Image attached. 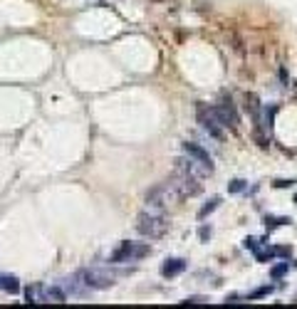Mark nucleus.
<instances>
[{"mask_svg": "<svg viewBox=\"0 0 297 309\" xmlns=\"http://www.w3.org/2000/svg\"><path fill=\"white\" fill-rule=\"evenodd\" d=\"M272 284H265V287H258V289H253L250 294H248V299H260V297H267V294H272Z\"/></svg>", "mask_w": 297, "mask_h": 309, "instance_id": "obj_13", "label": "nucleus"}, {"mask_svg": "<svg viewBox=\"0 0 297 309\" xmlns=\"http://www.w3.org/2000/svg\"><path fill=\"white\" fill-rule=\"evenodd\" d=\"M218 206H221V198H211V201H208V203H206V206L198 210V218L203 220V218H206V215H211V213H213Z\"/></svg>", "mask_w": 297, "mask_h": 309, "instance_id": "obj_12", "label": "nucleus"}, {"mask_svg": "<svg viewBox=\"0 0 297 309\" xmlns=\"http://www.w3.org/2000/svg\"><path fill=\"white\" fill-rule=\"evenodd\" d=\"M292 183H295L292 178H287V181H275V188H290Z\"/></svg>", "mask_w": 297, "mask_h": 309, "instance_id": "obj_18", "label": "nucleus"}, {"mask_svg": "<svg viewBox=\"0 0 297 309\" xmlns=\"http://www.w3.org/2000/svg\"><path fill=\"white\" fill-rule=\"evenodd\" d=\"M203 302H206L203 297H188V299H186L184 304H203Z\"/></svg>", "mask_w": 297, "mask_h": 309, "instance_id": "obj_19", "label": "nucleus"}, {"mask_svg": "<svg viewBox=\"0 0 297 309\" xmlns=\"http://www.w3.org/2000/svg\"><path fill=\"white\" fill-rule=\"evenodd\" d=\"M287 270H290V265H287V262H280V265H275V267L270 270V275H272V279H280L282 275H287Z\"/></svg>", "mask_w": 297, "mask_h": 309, "instance_id": "obj_15", "label": "nucleus"}, {"mask_svg": "<svg viewBox=\"0 0 297 309\" xmlns=\"http://www.w3.org/2000/svg\"><path fill=\"white\" fill-rule=\"evenodd\" d=\"M208 238H211V228L203 225V228H201V240H208Z\"/></svg>", "mask_w": 297, "mask_h": 309, "instance_id": "obj_20", "label": "nucleus"}, {"mask_svg": "<svg viewBox=\"0 0 297 309\" xmlns=\"http://www.w3.org/2000/svg\"><path fill=\"white\" fill-rule=\"evenodd\" d=\"M0 289L10 292V294H18L20 292V279L15 275H0Z\"/></svg>", "mask_w": 297, "mask_h": 309, "instance_id": "obj_10", "label": "nucleus"}, {"mask_svg": "<svg viewBox=\"0 0 297 309\" xmlns=\"http://www.w3.org/2000/svg\"><path fill=\"white\" fill-rule=\"evenodd\" d=\"M245 106L250 109L253 119L260 124V102H258V97H255V94H248V97H245Z\"/></svg>", "mask_w": 297, "mask_h": 309, "instance_id": "obj_11", "label": "nucleus"}, {"mask_svg": "<svg viewBox=\"0 0 297 309\" xmlns=\"http://www.w3.org/2000/svg\"><path fill=\"white\" fill-rule=\"evenodd\" d=\"M295 201H297V196H295Z\"/></svg>", "mask_w": 297, "mask_h": 309, "instance_id": "obj_21", "label": "nucleus"}, {"mask_svg": "<svg viewBox=\"0 0 297 309\" xmlns=\"http://www.w3.org/2000/svg\"><path fill=\"white\" fill-rule=\"evenodd\" d=\"M79 275V279L84 282V287L89 289V292H99V289H109L111 284H114V275L111 272H107V270H79L77 272Z\"/></svg>", "mask_w": 297, "mask_h": 309, "instance_id": "obj_5", "label": "nucleus"}, {"mask_svg": "<svg viewBox=\"0 0 297 309\" xmlns=\"http://www.w3.org/2000/svg\"><path fill=\"white\" fill-rule=\"evenodd\" d=\"M25 299L30 302V304H45L47 299H45V287L42 284H30L28 289H25Z\"/></svg>", "mask_w": 297, "mask_h": 309, "instance_id": "obj_9", "label": "nucleus"}, {"mask_svg": "<svg viewBox=\"0 0 297 309\" xmlns=\"http://www.w3.org/2000/svg\"><path fill=\"white\" fill-rule=\"evenodd\" d=\"M184 153H186V156H191V159H196L198 164H203V166L213 173V159H211V153H208L201 143H196V141H186V143H184Z\"/></svg>", "mask_w": 297, "mask_h": 309, "instance_id": "obj_6", "label": "nucleus"}, {"mask_svg": "<svg viewBox=\"0 0 297 309\" xmlns=\"http://www.w3.org/2000/svg\"><path fill=\"white\" fill-rule=\"evenodd\" d=\"M144 201L148 203V208H166L169 203H176V201H181V193H179V188L174 186V181L169 178V181H164V183H156L154 188H148L146 191V196H144Z\"/></svg>", "mask_w": 297, "mask_h": 309, "instance_id": "obj_2", "label": "nucleus"}, {"mask_svg": "<svg viewBox=\"0 0 297 309\" xmlns=\"http://www.w3.org/2000/svg\"><path fill=\"white\" fill-rule=\"evenodd\" d=\"M285 223L290 225L292 220H290V218H272V215L265 218V225H267V228H277V225H285Z\"/></svg>", "mask_w": 297, "mask_h": 309, "instance_id": "obj_16", "label": "nucleus"}, {"mask_svg": "<svg viewBox=\"0 0 297 309\" xmlns=\"http://www.w3.org/2000/svg\"><path fill=\"white\" fill-rule=\"evenodd\" d=\"M258 242H260V240H255V238H245V242H243V245H245V250L258 252Z\"/></svg>", "mask_w": 297, "mask_h": 309, "instance_id": "obj_17", "label": "nucleus"}, {"mask_svg": "<svg viewBox=\"0 0 297 309\" xmlns=\"http://www.w3.org/2000/svg\"><path fill=\"white\" fill-rule=\"evenodd\" d=\"M216 109H218V114H221L225 129H235V126H238V111H235V104H233L230 97H223V102H221Z\"/></svg>", "mask_w": 297, "mask_h": 309, "instance_id": "obj_7", "label": "nucleus"}, {"mask_svg": "<svg viewBox=\"0 0 297 309\" xmlns=\"http://www.w3.org/2000/svg\"><path fill=\"white\" fill-rule=\"evenodd\" d=\"M148 252V245H141V242H121L114 252H111V257H109V262L111 265H121V262H136V260H141V257H146Z\"/></svg>", "mask_w": 297, "mask_h": 309, "instance_id": "obj_4", "label": "nucleus"}, {"mask_svg": "<svg viewBox=\"0 0 297 309\" xmlns=\"http://www.w3.org/2000/svg\"><path fill=\"white\" fill-rule=\"evenodd\" d=\"M166 228H169V223L159 208H148V210L139 213V218H136V233L148 238V240L161 238L166 233Z\"/></svg>", "mask_w": 297, "mask_h": 309, "instance_id": "obj_1", "label": "nucleus"}, {"mask_svg": "<svg viewBox=\"0 0 297 309\" xmlns=\"http://www.w3.org/2000/svg\"><path fill=\"white\" fill-rule=\"evenodd\" d=\"M196 116H198V124H201L203 131H208L213 138H223L225 124H223V119H221V114H218L216 106H206V104H201V106L196 109Z\"/></svg>", "mask_w": 297, "mask_h": 309, "instance_id": "obj_3", "label": "nucleus"}, {"mask_svg": "<svg viewBox=\"0 0 297 309\" xmlns=\"http://www.w3.org/2000/svg\"><path fill=\"white\" fill-rule=\"evenodd\" d=\"M245 188H248V181H243V178H235L228 183V193H243Z\"/></svg>", "mask_w": 297, "mask_h": 309, "instance_id": "obj_14", "label": "nucleus"}, {"mask_svg": "<svg viewBox=\"0 0 297 309\" xmlns=\"http://www.w3.org/2000/svg\"><path fill=\"white\" fill-rule=\"evenodd\" d=\"M186 270V260H181V257H169V260H164V265H161V275L164 277H176V275H181Z\"/></svg>", "mask_w": 297, "mask_h": 309, "instance_id": "obj_8", "label": "nucleus"}]
</instances>
